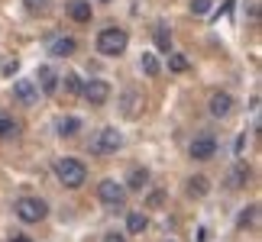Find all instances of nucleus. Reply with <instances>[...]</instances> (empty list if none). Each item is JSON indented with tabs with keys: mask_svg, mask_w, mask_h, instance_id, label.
Wrapping results in <instances>:
<instances>
[{
	"mask_svg": "<svg viewBox=\"0 0 262 242\" xmlns=\"http://www.w3.org/2000/svg\"><path fill=\"white\" fill-rule=\"evenodd\" d=\"M126 45H129V36H126V29H120V26H107V29H100V33H97V52L104 55V58L123 55Z\"/></svg>",
	"mask_w": 262,
	"mask_h": 242,
	"instance_id": "f257e3e1",
	"label": "nucleus"
},
{
	"mask_svg": "<svg viewBox=\"0 0 262 242\" xmlns=\"http://www.w3.org/2000/svg\"><path fill=\"white\" fill-rule=\"evenodd\" d=\"M55 178H58V184H65V187H81L84 184V181H88V168L81 165V161H78V158H55Z\"/></svg>",
	"mask_w": 262,
	"mask_h": 242,
	"instance_id": "f03ea898",
	"label": "nucleus"
},
{
	"mask_svg": "<svg viewBox=\"0 0 262 242\" xmlns=\"http://www.w3.org/2000/svg\"><path fill=\"white\" fill-rule=\"evenodd\" d=\"M120 149H123V136H120V129L104 126L94 139H91L88 152H91V155H117Z\"/></svg>",
	"mask_w": 262,
	"mask_h": 242,
	"instance_id": "7ed1b4c3",
	"label": "nucleus"
},
{
	"mask_svg": "<svg viewBox=\"0 0 262 242\" xmlns=\"http://www.w3.org/2000/svg\"><path fill=\"white\" fill-rule=\"evenodd\" d=\"M13 210H16V216L23 220V223H39V220H46V213H49L42 197H19Z\"/></svg>",
	"mask_w": 262,
	"mask_h": 242,
	"instance_id": "20e7f679",
	"label": "nucleus"
},
{
	"mask_svg": "<svg viewBox=\"0 0 262 242\" xmlns=\"http://www.w3.org/2000/svg\"><path fill=\"white\" fill-rule=\"evenodd\" d=\"M97 197L104 200L107 207H114V210H117V207H123V200H126V187H123V184H117L114 178H104V181L97 184Z\"/></svg>",
	"mask_w": 262,
	"mask_h": 242,
	"instance_id": "39448f33",
	"label": "nucleus"
},
{
	"mask_svg": "<svg viewBox=\"0 0 262 242\" xmlns=\"http://www.w3.org/2000/svg\"><path fill=\"white\" fill-rule=\"evenodd\" d=\"M81 94H84V100H88L91 107H104L107 100H110V84H107V81H100V78H91V81L81 84Z\"/></svg>",
	"mask_w": 262,
	"mask_h": 242,
	"instance_id": "423d86ee",
	"label": "nucleus"
},
{
	"mask_svg": "<svg viewBox=\"0 0 262 242\" xmlns=\"http://www.w3.org/2000/svg\"><path fill=\"white\" fill-rule=\"evenodd\" d=\"M13 100H16V104H23V107H36V104H39V87H36V81H29V78L13 81Z\"/></svg>",
	"mask_w": 262,
	"mask_h": 242,
	"instance_id": "0eeeda50",
	"label": "nucleus"
},
{
	"mask_svg": "<svg viewBox=\"0 0 262 242\" xmlns=\"http://www.w3.org/2000/svg\"><path fill=\"white\" fill-rule=\"evenodd\" d=\"M188 155L194 158V161H207V158H214L217 155V139L214 136H198V139H191V146H188Z\"/></svg>",
	"mask_w": 262,
	"mask_h": 242,
	"instance_id": "6e6552de",
	"label": "nucleus"
},
{
	"mask_svg": "<svg viewBox=\"0 0 262 242\" xmlns=\"http://www.w3.org/2000/svg\"><path fill=\"white\" fill-rule=\"evenodd\" d=\"M143 107H146V97L139 94V90H123V94H120V113H123L126 119H136L139 113H143Z\"/></svg>",
	"mask_w": 262,
	"mask_h": 242,
	"instance_id": "1a4fd4ad",
	"label": "nucleus"
},
{
	"mask_svg": "<svg viewBox=\"0 0 262 242\" xmlns=\"http://www.w3.org/2000/svg\"><path fill=\"white\" fill-rule=\"evenodd\" d=\"M58 81H62V78H58V71H55L52 65H39V71H36V87L42 90V94H55V90H58Z\"/></svg>",
	"mask_w": 262,
	"mask_h": 242,
	"instance_id": "9d476101",
	"label": "nucleus"
},
{
	"mask_svg": "<svg viewBox=\"0 0 262 242\" xmlns=\"http://www.w3.org/2000/svg\"><path fill=\"white\" fill-rule=\"evenodd\" d=\"M207 110H210V116H217V119L230 116V113H233V94H227V90H217V94L210 97Z\"/></svg>",
	"mask_w": 262,
	"mask_h": 242,
	"instance_id": "9b49d317",
	"label": "nucleus"
},
{
	"mask_svg": "<svg viewBox=\"0 0 262 242\" xmlns=\"http://www.w3.org/2000/svg\"><path fill=\"white\" fill-rule=\"evenodd\" d=\"M75 49H78L75 39L58 36V39H52V45H49V55H55V58H68V55H75Z\"/></svg>",
	"mask_w": 262,
	"mask_h": 242,
	"instance_id": "f8f14e48",
	"label": "nucleus"
},
{
	"mask_svg": "<svg viewBox=\"0 0 262 242\" xmlns=\"http://www.w3.org/2000/svg\"><path fill=\"white\" fill-rule=\"evenodd\" d=\"M91 13H94V10H91L88 0H72V4H68V16H72L75 23H91Z\"/></svg>",
	"mask_w": 262,
	"mask_h": 242,
	"instance_id": "ddd939ff",
	"label": "nucleus"
},
{
	"mask_svg": "<svg viewBox=\"0 0 262 242\" xmlns=\"http://www.w3.org/2000/svg\"><path fill=\"white\" fill-rule=\"evenodd\" d=\"M55 129H58V136L72 139V136H78V133H81V119H78V116H62V119L55 123Z\"/></svg>",
	"mask_w": 262,
	"mask_h": 242,
	"instance_id": "4468645a",
	"label": "nucleus"
},
{
	"mask_svg": "<svg viewBox=\"0 0 262 242\" xmlns=\"http://www.w3.org/2000/svg\"><path fill=\"white\" fill-rule=\"evenodd\" d=\"M149 184V168H133L126 175V184L123 187H129V190H143Z\"/></svg>",
	"mask_w": 262,
	"mask_h": 242,
	"instance_id": "2eb2a0df",
	"label": "nucleus"
},
{
	"mask_svg": "<svg viewBox=\"0 0 262 242\" xmlns=\"http://www.w3.org/2000/svg\"><path fill=\"white\" fill-rule=\"evenodd\" d=\"M152 39H156L159 52H168V49H172V29H168L165 23H156V29H152Z\"/></svg>",
	"mask_w": 262,
	"mask_h": 242,
	"instance_id": "dca6fc26",
	"label": "nucleus"
},
{
	"mask_svg": "<svg viewBox=\"0 0 262 242\" xmlns=\"http://www.w3.org/2000/svg\"><path fill=\"white\" fill-rule=\"evenodd\" d=\"M246 181H249V168L246 165H236L233 171H230V178H227V187L230 190H239V187H246Z\"/></svg>",
	"mask_w": 262,
	"mask_h": 242,
	"instance_id": "f3484780",
	"label": "nucleus"
},
{
	"mask_svg": "<svg viewBox=\"0 0 262 242\" xmlns=\"http://www.w3.org/2000/svg\"><path fill=\"white\" fill-rule=\"evenodd\" d=\"M207 194H210V181L204 175H198V178L188 181V197H207Z\"/></svg>",
	"mask_w": 262,
	"mask_h": 242,
	"instance_id": "a211bd4d",
	"label": "nucleus"
},
{
	"mask_svg": "<svg viewBox=\"0 0 262 242\" xmlns=\"http://www.w3.org/2000/svg\"><path fill=\"white\" fill-rule=\"evenodd\" d=\"M146 226H149V220H146V213H139V210H133V213L126 216V233L139 236V233H146Z\"/></svg>",
	"mask_w": 262,
	"mask_h": 242,
	"instance_id": "6ab92c4d",
	"label": "nucleus"
},
{
	"mask_svg": "<svg viewBox=\"0 0 262 242\" xmlns=\"http://www.w3.org/2000/svg\"><path fill=\"white\" fill-rule=\"evenodd\" d=\"M139 68H143L146 78H159V75H162V65H159V58L149 55V52H143V58H139Z\"/></svg>",
	"mask_w": 262,
	"mask_h": 242,
	"instance_id": "aec40b11",
	"label": "nucleus"
},
{
	"mask_svg": "<svg viewBox=\"0 0 262 242\" xmlns=\"http://www.w3.org/2000/svg\"><path fill=\"white\" fill-rule=\"evenodd\" d=\"M19 133V123L13 116H7V113H0V139H13Z\"/></svg>",
	"mask_w": 262,
	"mask_h": 242,
	"instance_id": "412c9836",
	"label": "nucleus"
},
{
	"mask_svg": "<svg viewBox=\"0 0 262 242\" xmlns=\"http://www.w3.org/2000/svg\"><path fill=\"white\" fill-rule=\"evenodd\" d=\"M210 7H214V0H188V10H191L194 16H207Z\"/></svg>",
	"mask_w": 262,
	"mask_h": 242,
	"instance_id": "4be33fe9",
	"label": "nucleus"
},
{
	"mask_svg": "<svg viewBox=\"0 0 262 242\" xmlns=\"http://www.w3.org/2000/svg\"><path fill=\"white\" fill-rule=\"evenodd\" d=\"M188 65H191V62H188V58L181 55V52H175V55H168V68H172L175 75H181V71H188Z\"/></svg>",
	"mask_w": 262,
	"mask_h": 242,
	"instance_id": "5701e85b",
	"label": "nucleus"
},
{
	"mask_svg": "<svg viewBox=\"0 0 262 242\" xmlns=\"http://www.w3.org/2000/svg\"><path fill=\"white\" fill-rule=\"evenodd\" d=\"M23 4H26L29 13H46V10L52 7V0H23Z\"/></svg>",
	"mask_w": 262,
	"mask_h": 242,
	"instance_id": "b1692460",
	"label": "nucleus"
},
{
	"mask_svg": "<svg viewBox=\"0 0 262 242\" xmlns=\"http://www.w3.org/2000/svg\"><path fill=\"white\" fill-rule=\"evenodd\" d=\"M65 90H68V94H81V78H78V75H65Z\"/></svg>",
	"mask_w": 262,
	"mask_h": 242,
	"instance_id": "393cba45",
	"label": "nucleus"
},
{
	"mask_svg": "<svg viewBox=\"0 0 262 242\" xmlns=\"http://www.w3.org/2000/svg\"><path fill=\"white\" fill-rule=\"evenodd\" d=\"M256 210H259L256 204H253V207H246L243 213H239V226H253V223H256Z\"/></svg>",
	"mask_w": 262,
	"mask_h": 242,
	"instance_id": "a878e982",
	"label": "nucleus"
},
{
	"mask_svg": "<svg viewBox=\"0 0 262 242\" xmlns=\"http://www.w3.org/2000/svg\"><path fill=\"white\" fill-rule=\"evenodd\" d=\"M165 204V194H162V190H152V194H149V200H146V207H162Z\"/></svg>",
	"mask_w": 262,
	"mask_h": 242,
	"instance_id": "bb28decb",
	"label": "nucleus"
},
{
	"mask_svg": "<svg viewBox=\"0 0 262 242\" xmlns=\"http://www.w3.org/2000/svg\"><path fill=\"white\" fill-rule=\"evenodd\" d=\"M104 242H126V236L117 233V229H110V233H104Z\"/></svg>",
	"mask_w": 262,
	"mask_h": 242,
	"instance_id": "cd10ccee",
	"label": "nucleus"
},
{
	"mask_svg": "<svg viewBox=\"0 0 262 242\" xmlns=\"http://www.w3.org/2000/svg\"><path fill=\"white\" fill-rule=\"evenodd\" d=\"M10 242H33V239H29V236H13Z\"/></svg>",
	"mask_w": 262,
	"mask_h": 242,
	"instance_id": "c85d7f7f",
	"label": "nucleus"
}]
</instances>
